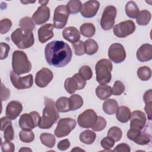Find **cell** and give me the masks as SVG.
<instances>
[{
	"instance_id": "816d5d0a",
	"label": "cell",
	"mask_w": 152,
	"mask_h": 152,
	"mask_svg": "<svg viewBox=\"0 0 152 152\" xmlns=\"http://www.w3.org/2000/svg\"><path fill=\"white\" fill-rule=\"evenodd\" d=\"M69 147H70V142L68 140V139H64L60 141L57 145L58 148L62 151H65L67 150Z\"/></svg>"
},
{
	"instance_id": "8d00e7d4",
	"label": "cell",
	"mask_w": 152,
	"mask_h": 152,
	"mask_svg": "<svg viewBox=\"0 0 152 152\" xmlns=\"http://www.w3.org/2000/svg\"><path fill=\"white\" fill-rule=\"evenodd\" d=\"M82 3L78 0H70L66 5L69 13L77 14L80 12Z\"/></svg>"
},
{
	"instance_id": "b9f144b4",
	"label": "cell",
	"mask_w": 152,
	"mask_h": 152,
	"mask_svg": "<svg viewBox=\"0 0 152 152\" xmlns=\"http://www.w3.org/2000/svg\"><path fill=\"white\" fill-rule=\"evenodd\" d=\"M106 121L102 116H97L96 122L92 126L91 128L94 131H101L106 126Z\"/></svg>"
},
{
	"instance_id": "ac0fdd59",
	"label": "cell",
	"mask_w": 152,
	"mask_h": 152,
	"mask_svg": "<svg viewBox=\"0 0 152 152\" xmlns=\"http://www.w3.org/2000/svg\"><path fill=\"white\" fill-rule=\"evenodd\" d=\"M50 9L46 5H40L32 15V20L34 24L41 25L47 22L50 18Z\"/></svg>"
},
{
	"instance_id": "60d3db41",
	"label": "cell",
	"mask_w": 152,
	"mask_h": 152,
	"mask_svg": "<svg viewBox=\"0 0 152 152\" xmlns=\"http://www.w3.org/2000/svg\"><path fill=\"white\" fill-rule=\"evenodd\" d=\"M125 91V86L124 83L119 80L115 82L112 87V94L114 96H119L122 94Z\"/></svg>"
},
{
	"instance_id": "7bdbcfd3",
	"label": "cell",
	"mask_w": 152,
	"mask_h": 152,
	"mask_svg": "<svg viewBox=\"0 0 152 152\" xmlns=\"http://www.w3.org/2000/svg\"><path fill=\"white\" fill-rule=\"evenodd\" d=\"M12 22L8 18L2 19L0 21V33L1 34H6L11 28Z\"/></svg>"
},
{
	"instance_id": "7402d4cb",
	"label": "cell",
	"mask_w": 152,
	"mask_h": 152,
	"mask_svg": "<svg viewBox=\"0 0 152 152\" xmlns=\"http://www.w3.org/2000/svg\"><path fill=\"white\" fill-rule=\"evenodd\" d=\"M62 36L65 40L73 44L79 40L80 38V33L75 27L70 26L67 27L63 30Z\"/></svg>"
},
{
	"instance_id": "6f0895ef",
	"label": "cell",
	"mask_w": 152,
	"mask_h": 152,
	"mask_svg": "<svg viewBox=\"0 0 152 152\" xmlns=\"http://www.w3.org/2000/svg\"><path fill=\"white\" fill-rule=\"evenodd\" d=\"M39 2L40 4H41L42 5H46V4H48L49 2V1H39Z\"/></svg>"
},
{
	"instance_id": "f6af8a7d",
	"label": "cell",
	"mask_w": 152,
	"mask_h": 152,
	"mask_svg": "<svg viewBox=\"0 0 152 152\" xmlns=\"http://www.w3.org/2000/svg\"><path fill=\"white\" fill-rule=\"evenodd\" d=\"M74 47L75 54L77 56L83 55L85 53L84 50V42L81 40H78V42L72 44Z\"/></svg>"
},
{
	"instance_id": "44dd1931",
	"label": "cell",
	"mask_w": 152,
	"mask_h": 152,
	"mask_svg": "<svg viewBox=\"0 0 152 152\" xmlns=\"http://www.w3.org/2000/svg\"><path fill=\"white\" fill-rule=\"evenodd\" d=\"M136 56L140 62L150 61L152 59V45L149 43L142 45L137 50Z\"/></svg>"
},
{
	"instance_id": "4316f807",
	"label": "cell",
	"mask_w": 152,
	"mask_h": 152,
	"mask_svg": "<svg viewBox=\"0 0 152 152\" xmlns=\"http://www.w3.org/2000/svg\"><path fill=\"white\" fill-rule=\"evenodd\" d=\"M126 15L131 18H135L138 16L140 11L137 4L134 1H128L125 7Z\"/></svg>"
},
{
	"instance_id": "ba28073f",
	"label": "cell",
	"mask_w": 152,
	"mask_h": 152,
	"mask_svg": "<svg viewBox=\"0 0 152 152\" xmlns=\"http://www.w3.org/2000/svg\"><path fill=\"white\" fill-rule=\"evenodd\" d=\"M86 85V80L78 72L72 77L67 78L64 83L65 90L69 94H73L75 91L83 89Z\"/></svg>"
},
{
	"instance_id": "83f0119b",
	"label": "cell",
	"mask_w": 152,
	"mask_h": 152,
	"mask_svg": "<svg viewBox=\"0 0 152 152\" xmlns=\"http://www.w3.org/2000/svg\"><path fill=\"white\" fill-rule=\"evenodd\" d=\"M69 104L70 110H76L82 107L83 99L82 97L78 94H72L69 98Z\"/></svg>"
},
{
	"instance_id": "ffe728a7",
	"label": "cell",
	"mask_w": 152,
	"mask_h": 152,
	"mask_svg": "<svg viewBox=\"0 0 152 152\" xmlns=\"http://www.w3.org/2000/svg\"><path fill=\"white\" fill-rule=\"evenodd\" d=\"M53 24L49 23L42 26L38 30V38L40 43H44L51 39L53 36Z\"/></svg>"
},
{
	"instance_id": "7a4b0ae2",
	"label": "cell",
	"mask_w": 152,
	"mask_h": 152,
	"mask_svg": "<svg viewBox=\"0 0 152 152\" xmlns=\"http://www.w3.org/2000/svg\"><path fill=\"white\" fill-rule=\"evenodd\" d=\"M44 100L45 107L38 126L41 129H49L59 119V115L52 99L45 97Z\"/></svg>"
},
{
	"instance_id": "4fadbf2b",
	"label": "cell",
	"mask_w": 152,
	"mask_h": 152,
	"mask_svg": "<svg viewBox=\"0 0 152 152\" xmlns=\"http://www.w3.org/2000/svg\"><path fill=\"white\" fill-rule=\"evenodd\" d=\"M109 59L116 64L121 63L126 58V52L124 47L119 43L112 44L108 49Z\"/></svg>"
},
{
	"instance_id": "7dc6e473",
	"label": "cell",
	"mask_w": 152,
	"mask_h": 152,
	"mask_svg": "<svg viewBox=\"0 0 152 152\" xmlns=\"http://www.w3.org/2000/svg\"><path fill=\"white\" fill-rule=\"evenodd\" d=\"M1 150L3 152H13L15 150L14 144L10 141L5 140L1 143Z\"/></svg>"
},
{
	"instance_id": "3957f363",
	"label": "cell",
	"mask_w": 152,
	"mask_h": 152,
	"mask_svg": "<svg viewBox=\"0 0 152 152\" xmlns=\"http://www.w3.org/2000/svg\"><path fill=\"white\" fill-rule=\"evenodd\" d=\"M12 68L18 75L29 72L32 68L27 55L21 50H15L12 55Z\"/></svg>"
},
{
	"instance_id": "d6a6232c",
	"label": "cell",
	"mask_w": 152,
	"mask_h": 152,
	"mask_svg": "<svg viewBox=\"0 0 152 152\" xmlns=\"http://www.w3.org/2000/svg\"><path fill=\"white\" fill-rule=\"evenodd\" d=\"M40 140L42 144L49 148H52L55 144V136L49 133H42L40 135Z\"/></svg>"
},
{
	"instance_id": "1f68e13d",
	"label": "cell",
	"mask_w": 152,
	"mask_h": 152,
	"mask_svg": "<svg viewBox=\"0 0 152 152\" xmlns=\"http://www.w3.org/2000/svg\"><path fill=\"white\" fill-rule=\"evenodd\" d=\"M98 49V44L94 40L88 39L84 42V50L86 54L88 55H94L97 52Z\"/></svg>"
},
{
	"instance_id": "4dcf8cb0",
	"label": "cell",
	"mask_w": 152,
	"mask_h": 152,
	"mask_svg": "<svg viewBox=\"0 0 152 152\" xmlns=\"http://www.w3.org/2000/svg\"><path fill=\"white\" fill-rule=\"evenodd\" d=\"M80 33L84 37H91L96 32V27L92 23H84L80 27Z\"/></svg>"
},
{
	"instance_id": "e0dca14e",
	"label": "cell",
	"mask_w": 152,
	"mask_h": 152,
	"mask_svg": "<svg viewBox=\"0 0 152 152\" xmlns=\"http://www.w3.org/2000/svg\"><path fill=\"white\" fill-rule=\"evenodd\" d=\"M100 7L98 1H88L82 4L80 12L85 18H91L95 16Z\"/></svg>"
},
{
	"instance_id": "f907efd6",
	"label": "cell",
	"mask_w": 152,
	"mask_h": 152,
	"mask_svg": "<svg viewBox=\"0 0 152 152\" xmlns=\"http://www.w3.org/2000/svg\"><path fill=\"white\" fill-rule=\"evenodd\" d=\"M143 100L145 104V106L152 105V91L151 89H149L146 91L143 96Z\"/></svg>"
},
{
	"instance_id": "680465c9",
	"label": "cell",
	"mask_w": 152,
	"mask_h": 152,
	"mask_svg": "<svg viewBox=\"0 0 152 152\" xmlns=\"http://www.w3.org/2000/svg\"><path fill=\"white\" fill-rule=\"evenodd\" d=\"M84 151V150H82V149H81V148H80L79 147H75V148H73L72 150V151Z\"/></svg>"
},
{
	"instance_id": "681fc988",
	"label": "cell",
	"mask_w": 152,
	"mask_h": 152,
	"mask_svg": "<svg viewBox=\"0 0 152 152\" xmlns=\"http://www.w3.org/2000/svg\"><path fill=\"white\" fill-rule=\"evenodd\" d=\"M10 96V91L1 83V97L2 101L7 100Z\"/></svg>"
},
{
	"instance_id": "6da1fadb",
	"label": "cell",
	"mask_w": 152,
	"mask_h": 152,
	"mask_svg": "<svg viewBox=\"0 0 152 152\" xmlns=\"http://www.w3.org/2000/svg\"><path fill=\"white\" fill-rule=\"evenodd\" d=\"M46 62L55 67H64L71 60L72 52L70 46L61 40H54L48 43L45 49Z\"/></svg>"
},
{
	"instance_id": "d4e9b609",
	"label": "cell",
	"mask_w": 152,
	"mask_h": 152,
	"mask_svg": "<svg viewBox=\"0 0 152 152\" xmlns=\"http://www.w3.org/2000/svg\"><path fill=\"white\" fill-rule=\"evenodd\" d=\"M116 116L119 122L122 123L127 122L131 116L130 109L125 106H121L118 107L116 112Z\"/></svg>"
},
{
	"instance_id": "d590c367",
	"label": "cell",
	"mask_w": 152,
	"mask_h": 152,
	"mask_svg": "<svg viewBox=\"0 0 152 152\" xmlns=\"http://www.w3.org/2000/svg\"><path fill=\"white\" fill-rule=\"evenodd\" d=\"M134 141L139 145H146L151 141V136L145 131H141L134 139Z\"/></svg>"
},
{
	"instance_id": "484cf974",
	"label": "cell",
	"mask_w": 152,
	"mask_h": 152,
	"mask_svg": "<svg viewBox=\"0 0 152 152\" xmlns=\"http://www.w3.org/2000/svg\"><path fill=\"white\" fill-rule=\"evenodd\" d=\"M96 138V134L91 130L83 131L79 135L80 141L86 144H91L94 142Z\"/></svg>"
},
{
	"instance_id": "30bf717a",
	"label": "cell",
	"mask_w": 152,
	"mask_h": 152,
	"mask_svg": "<svg viewBox=\"0 0 152 152\" xmlns=\"http://www.w3.org/2000/svg\"><path fill=\"white\" fill-rule=\"evenodd\" d=\"M116 15V8L113 5L107 6L102 14L100 19V26L104 30H110L115 24Z\"/></svg>"
},
{
	"instance_id": "52a82bcc",
	"label": "cell",
	"mask_w": 152,
	"mask_h": 152,
	"mask_svg": "<svg viewBox=\"0 0 152 152\" xmlns=\"http://www.w3.org/2000/svg\"><path fill=\"white\" fill-rule=\"evenodd\" d=\"M77 123L75 119L71 118L61 119L55 129L54 134L58 138L66 137L75 128Z\"/></svg>"
},
{
	"instance_id": "9a60e30c",
	"label": "cell",
	"mask_w": 152,
	"mask_h": 152,
	"mask_svg": "<svg viewBox=\"0 0 152 152\" xmlns=\"http://www.w3.org/2000/svg\"><path fill=\"white\" fill-rule=\"evenodd\" d=\"M130 128L142 131L144 128L147 118L145 113L140 110H134L131 113Z\"/></svg>"
},
{
	"instance_id": "8fae6325",
	"label": "cell",
	"mask_w": 152,
	"mask_h": 152,
	"mask_svg": "<svg viewBox=\"0 0 152 152\" xmlns=\"http://www.w3.org/2000/svg\"><path fill=\"white\" fill-rule=\"evenodd\" d=\"M10 80L13 86L18 90L30 88L33 84V78L32 74H28L25 77H20L14 72H10Z\"/></svg>"
},
{
	"instance_id": "f1b7e54d",
	"label": "cell",
	"mask_w": 152,
	"mask_h": 152,
	"mask_svg": "<svg viewBox=\"0 0 152 152\" xmlns=\"http://www.w3.org/2000/svg\"><path fill=\"white\" fill-rule=\"evenodd\" d=\"M56 109L59 112H67L70 111L69 98L66 97H61L55 102Z\"/></svg>"
},
{
	"instance_id": "f35d334b",
	"label": "cell",
	"mask_w": 152,
	"mask_h": 152,
	"mask_svg": "<svg viewBox=\"0 0 152 152\" xmlns=\"http://www.w3.org/2000/svg\"><path fill=\"white\" fill-rule=\"evenodd\" d=\"M107 136L111 137L114 141H119L122 136V132L121 129L118 126H112L107 131Z\"/></svg>"
},
{
	"instance_id": "db71d44e",
	"label": "cell",
	"mask_w": 152,
	"mask_h": 152,
	"mask_svg": "<svg viewBox=\"0 0 152 152\" xmlns=\"http://www.w3.org/2000/svg\"><path fill=\"white\" fill-rule=\"evenodd\" d=\"M12 124L11 121L10 119L7 118V116L2 117L1 119V131H4L5 128L8 126Z\"/></svg>"
},
{
	"instance_id": "11a10c76",
	"label": "cell",
	"mask_w": 152,
	"mask_h": 152,
	"mask_svg": "<svg viewBox=\"0 0 152 152\" xmlns=\"http://www.w3.org/2000/svg\"><path fill=\"white\" fill-rule=\"evenodd\" d=\"M141 131L134 129H129V131L127 132L126 135L128 139L134 141V139L137 137V136L138 135V134L141 132Z\"/></svg>"
},
{
	"instance_id": "603a6c76",
	"label": "cell",
	"mask_w": 152,
	"mask_h": 152,
	"mask_svg": "<svg viewBox=\"0 0 152 152\" xmlns=\"http://www.w3.org/2000/svg\"><path fill=\"white\" fill-rule=\"evenodd\" d=\"M96 94L100 100H106L112 95V88L104 84H100L96 88Z\"/></svg>"
},
{
	"instance_id": "e575fe53",
	"label": "cell",
	"mask_w": 152,
	"mask_h": 152,
	"mask_svg": "<svg viewBox=\"0 0 152 152\" xmlns=\"http://www.w3.org/2000/svg\"><path fill=\"white\" fill-rule=\"evenodd\" d=\"M137 75L142 81H147L151 77V70L147 66L140 67L137 70Z\"/></svg>"
},
{
	"instance_id": "9f6ffc18",
	"label": "cell",
	"mask_w": 152,
	"mask_h": 152,
	"mask_svg": "<svg viewBox=\"0 0 152 152\" xmlns=\"http://www.w3.org/2000/svg\"><path fill=\"white\" fill-rule=\"evenodd\" d=\"M32 151L31 149L27 147H23L19 150V151Z\"/></svg>"
},
{
	"instance_id": "9c48e42d",
	"label": "cell",
	"mask_w": 152,
	"mask_h": 152,
	"mask_svg": "<svg viewBox=\"0 0 152 152\" xmlns=\"http://www.w3.org/2000/svg\"><path fill=\"white\" fill-rule=\"evenodd\" d=\"M69 12L66 5H60L56 7L53 15V26L57 29L63 28L68 21Z\"/></svg>"
},
{
	"instance_id": "836d02e7",
	"label": "cell",
	"mask_w": 152,
	"mask_h": 152,
	"mask_svg": "<svg viewBox=\"0 0 152 152\" xmlns=\"http://www.w3.org/2000/svg\"><path fill=\"white\" fill-rule=\"evenodd\" d=\"M19 26L20 28L25 31H31L35 28V24L32 19L28 17H25L22 18L19 22Z\"/></svg>"
},
{
	"instance_id": "2e32d148",
	"label": "cell",
	"mask_w": 152,
	"mask_h": 152,
	"mask_svg": "<svg viewBox=\"0 0 152 152\" xmlns=\"http://www.w3.org/2000/svg\"><path fill=\"white\" fill-rule=\"evenodd\" d=\"M53 78V72L47 68H42L36 74L35 83L37 86L43 88L46 87Z\"/></svg>"
},
{
	"instance_id": "cb8c5ba5",
	"label": "cell",
	"mask_w": 152,
	"mask_h": 152,
	"mask_svg": "<svg viewBox=\"0 0 152 152\" xmlns=\"http://www.w3.org/2000/svg\"><path fill=\"white\" fill-rule=\"evenodd\" d=\"M102 107L104 113L109 115H112L116 113L118 108V103L113 99H108L104 100Z\"/></svg>"
},
{
	"instance_id": "91938a15",
	"label": "cell",
	"mask_w": 152,
	"mask_h": 152,
	"mask_svg": "<svg viewBox=\"0 0 152 152\" xmlns=\"http://www.w3.org/2000/svg\"><path fill=\"white\" fill-rule=\"evenodd\" d=\"M22 3H23V4H27V3H34V2H35V1H34V2H23V1H21Z\"/></svg>"
},
{
	"instance_id": "8992f818",
	"label": "cell",
	"mask_w": 152,
	"mask_h": 152,
	"mask_svg": "<svg viewBox=\"0 0 152 152\" xmlns=\"http://www.w3.org/2000/svg\"><path fill=\"white\" fill-rule=\"evenodd\" d=\"M40 119V115L36 111H32L29 113H24L19 119V126L23 130H31L39 126Z\"/></svg>"
},
{
	"instance_id": "5bb4252c",
	"label": "cell",
	"mask_w": 152,
	"mask_h": 152,
	"mask_svg": "<svg viewBox=\"0 0 152 152\" xmlns=\"http://www.w3.org/2000/svg\"><path fill=\"white\" fill-rule=\"evenodd\" d=\"M97 115L93 109H87L78 116L77 122L80 126L84 128H90L95 124Z\"/></svg>"
},
{
	"instance_id": "74e56055",
	"label": "cell",
	"mask_w": 152,
	"mask_h": 152,
	"mask_svg": "<svg viewBox=\"0 0 152 152\" xmlns=\"http://www.w3.org/2000/svg\"><path fill=\"white\" fill-rule=\"evenodd\" d=\"M19 138L22 142H31L34 140V134L31 130H21L19 133Z\"/></svg>"
},
{
	"instance_id": "f546056e",
	"label": "cell",
	"mask_w": 152,
	"mask_h": 152,
	"mask_svg": "<svg viewBox=\"0 0 152 152\" xmlns=\"http://www.w3.org/2000/svg\"><path fill=\"white\" fill-rule=\"evenodd\" d=\"M151 12L148 10L141 11L136 18V22L140 26H146L151 20Z\"/></svg>"
},
{
	"instance_id": "5b68a950",
	"label": "cell",
	"mask_w": 152,
	"mask_h": 152,
	"mask_svg": "<svg viewBox=\"0 0 152 152\" xmlns=\"http://www.w3.org/2000/svg\"><path fill=\"white\" fill-rule=\"evenodd\" d=\"M112 68L113 65L109 59H102L97 61L95 66V71L96 80L100 84H106L110 81Z\"/></svg>"
},
{
	"instance_id": "f5cc1de1",
	"label": "cell",
	"mask_w": 152,
	"mask_h": 152,
	"mask_svg": "<svg viewBox=\"0 0 152 152\" xmlns=\"http://www.w3.org/2000/svg\"><path fill=\"white\" fill-rule=\"evenodd\" d=\"M113 151H122V152H130L131 148L127 144L125 143H121L116 145V147L113 149Z\"/></svg>"
},
{
	"instance_id": "bcb514c9",
	"label": "cell",
	"mask_w": 152,
	"mask_h": 152,
	"mask_svg": "<svg viewBox=\"0 0 152 152\" xmlns=\"http://www.w3.org/2000/svg\"><path fill=\"white\" fill-rule=\"evenodd\" d=\"M4 137L5 140L11 141L14 138V131L12 124L8 126L4 130Z\"/></svg>"
},
{
	"instance_id": "ee69618b",
	"label": "cell",
	"mask_w": 152,
	"mask_h": 152,
	"mask_svg": "<svg viewBox=\"0 0 152 152\" xmlns=\"http://www.w3.org/2000/svg\"><path fill=\"white\" fill-rule=\"evenodd\" d=\"M78 73L86 80H90L93 76V72L91 68L88 65L82 66L78 70Z\"/></svg>"
},
{
	"instance_id": "ab89813d",
	"label": "cell",
	"mask_w": 152,
	"mask_h": 152,
	"mask_svg": "<svg viewBox=\"0 0 152 152\" xmlns=\"http://www.w3.org/2000/svg\"><path fill=\"white\" fill-rule=\"evenodd\" d=\"M115 141L111 137L107 136L103 138L100 142L102 147L104 148L103 151H112L110 149L114 146Z\"/></svg>"
},
{
	"instance_id": "c3c4849f",
	"label": "cell",
	"mask_w": 152,
	"mask_h": 152,
	"mask_svg": "<svg viewBox=\"0 0 152 152\" xmlns=\"http://www.w3.org/2000/svg\"><path fill=\"white\" fill-rule=\"evenodd\" d=\"M10 50V47L7 43H4V42L1 43L0 59L1 60H3V59L7 58V57L8 55Z\"/></svg>"
},
{
	"instance_id": "277c9868",
	"label": "cell",
	"mask_w": 152,
	"mask_h": 152,
	"mask_svg": "<svg viewBox=\"0 0 152 152\" xmlns=\"http://www.w3.org/2000/svg\"><path fill=\"white\" fill-rule=\"evenodd\" d=\"M12 42L19 48L24 49L29 48L34 43L33 32L25 31L21 28H17L11 35Z\"/></svg>"
},
{
	"instance_id": "d6986e66",
	"label": "cell",
	"mask_w": 152,
	"mask_h": 152,
	"mask_svg": "<svg viewBox=\"0 0 152 152\" xmlns=\"http://www.w3.org/2000/svg\"><path fill=\"white\" fill-rule=\"evenodd\" d=\"M22 110L23 106L20 102L15 100L11 101L6 107V116L11 120H14L20 115Z\"/></svg>"
},
{
	"instance_id": "7c38bea8",
	"label": "cell",
	"mask_w": 152,
	"mask_h": 152,
	"mask_svg": "<svg viewBox=\"0 0 152 152\" xmlns=\"http://www.w3.org/2000/svg\"><path fill=\"white\" fill-rule=\"evenodd\" d=\"M135 25L132 20H126L116 24L113 28L114 34L119 38H124L134 32Z\"/></svg>"
}]
</instances>
